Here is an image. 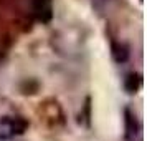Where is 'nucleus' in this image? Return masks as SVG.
Masks as SVG:
<instances>
[{"instance_id":"1","label":"nucleus","mask_w":147,"mask_h":141,"mask_svg":"<svg viewBox=\"0 0 147 141\" xmlns=\"http://www.w3.org/2000/svg\"><path fill=\"white\" fill-rule=\"evenodd\" d=\"M41 116L47 120L50 126H56V125H63V110L58 105L56 100H47L40 108Z\"/></svg>"},{"instance_id":"2","label":"nucleus","mask_w":147,"mask_h":141,"mask_svg":"<svg viewBox=\"0 0 147 141\" xmlns=\"http://www.w3.org/2000/svg\"><path fill=\"white\" fill-rule=\"evenodd\" d=\"M33 10L36 18L41 23H48L53 18V7H51V0H33Z\"/></svg>"},{"instance_id":"3","label":"nucleus","mask_w":147,"mask_h":141,"mask_svg":"<svg viewBox=\"0 0 147 141\" xmlns=\"http://www.w3.org/2000/svg\"><path fill=\"white\" fill-rule=\"evenodd\" d=\"M124 123H126V140L134 141L139 133V123H137L136 114L129 108H124Z\"/></svg>"},{"instance_id":"4","label":"nucleus","mask_w":147,"mask_h":141,"mask_svg":"<svg viewBox=\"0 0 147 141\" xmlns=\"http://www.w3.org/2000/svg\"><path fill=\"white\" fill-rule=\"evenodd\" d=\"M3 123L7 125L10 134H23L25 131H27V128H28V121L25 120L23 116H13V118H7Z\"/></svg>"},{"instance_id":"5","label":"nucleus","mask_w":147,"mask_h":141,"mask_svg":"<svg viewBox=\"0 0 147 141\" xmlns=\"http://www.w3.org/2000/svg\"><path fill=\"white\" fill-rule=\"evenodd\" d=\"M111 55L116 63H126L129 60V47L119 42H114L111 45Z\"/></svg>"},{"instance_id":"6","label":"nucleus","mask_w":147,"mask_h":141,"mask_svg":"<svg viewBox=\"0 0 147 141\" xmlns=\"http://www.w3.org/2000/svg\"><path fill=\"white\" fill-rule=\"evenodd\" d=\"M142 87V76L139 73H129L124 78V88L127 93H137Z\"/></svg>"}]
</instances>
